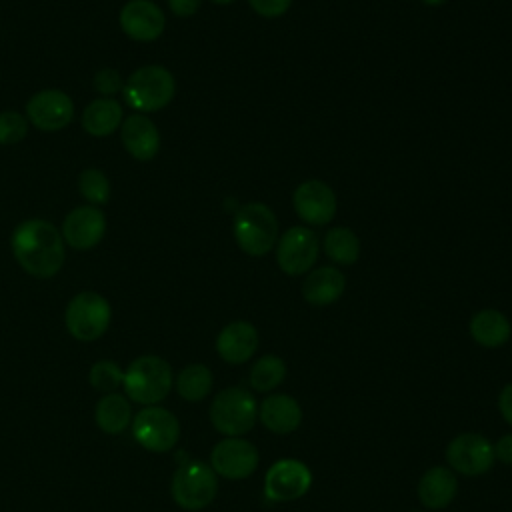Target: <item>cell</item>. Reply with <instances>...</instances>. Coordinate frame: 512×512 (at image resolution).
Masks as SVG:
<instances>
[{
	"label": "cell",
	"mask_w": 512,
	"mask_h": 512,
	"mask_svg": "<svg viewBox=\"0 0 512 512\" xmlns=\"http://www.w3.org/2000/svg\"><path fill=\"white\" fill-rule=\"evenodd\" d=\"M10 246L18 264L36 278L56 276L66 258L62 232L42 218L20 222L12 232Z\"/></svg>",
	"instance_id": "6da1fadb"
},
{
	"label": "cell",
	"mask_w": 512,
	"mask_h": 512,
	"mask_svg": "<svg viewBox=\"0 0 512 512\" xmlns=\"http://www.w3.org/2000/svg\"><path fill=\"white\" fill-rule=\"evenodd\" d=\"M122 94L130 108L142 114L156 112L172 102L176 94V80L172 72L164 66H140L128 76Z\"/></svg>",
	"instance_id": "7a4b0ae2"
},
{
	"label": "cell",
	"mask_w": 512,
	"mask_h": 512,
	"mask_svg": "<svg viewBox=\"0 0 512 512\" xmlns=\"http://www.w3.org/2000/svg\"><path fill=\"white\" fill-rule=\"evenodd\" d=\"M232 232L244 254L264 256L278 242V220L266 204L248 202L234 214Z\"/></svg>",
	"instance_id": "3957f363"
},
{
	"label": "cell",
	"mask_w": 512,
	"mask_h": 512,
	"mask_svg": "<svg viewBox=\"0 0 512 512\" xmlns=\"http://www.w3.org/2000/svg\"><path fill=\"white\" fill-rule=\"evenodd\" d=\"M122 386L130 400L152 406L164 400L172 388V370L160 356H140L124 372Z\"/></svg>",
	"instance_id": "277c9868"
},
{
	"label": "cell",
	"mask_w": 512,
	"mask_h": 512,
	"mask_svg": "<svg viewBox=\"0 0 512 512\" xmlns=\"http://www.w3.org/2000/svg\"><path fill=\"white\" fill-rule=\"evenodd\" d=\"M258 404L252 392L242 386H230L216 394L210 404V422L212 426L228 436H242L256 424Z\"/></svg>",
	"instance_id": "5b68a950"
},
{
	"label": "cell",
	"mask_w": 512,
	"mask_h": 512,
	"mask_svg": "<svg viewBox=\"0 0 512 512\" xmlns=\"http://www.w3.org/2000/svg\"><path fill=\"white\" fill-rule=\"evenodd\" d=\"M218 492V480L212 466L200 460L182 462L170 484V494L174 502L184 510H202L206 508Z\"/></svg>",
	"instance_id": "8992f818"
},
{
	"label": "cell",
	"mask_w": 512,
	"mask_h": 512,
	"mask_svg": "<svg viewBox=\"0 0 512 512\" xmlns=\"http://www.w3.org/2000/svg\"><path fill=\"white\" fill-rule=\"evenodd\" d=\"M112 308L108 300L98 292L76 294L64 312L68 332L80 342L98 340L110 326Z\"/></svg>",
	"instance_id": "52a82bcc"
},
{
	"label": "cell",
	"mask_w": 512,
	"mask_h": 512,
	"mask_svg": "<svg viewBox=\"0 0 512 512\" xmlns=\"http://www.w3.org/2000/svg\"><path fill=\"white\" fill-rule=\"evenodd\" d=\"M132 434L146 450L168 452L180 438V424L170 410L162 406H148L134 416Z\"/></svg>",
	"instance_id": "ba28073f"
},
{
	"label": "cell",
	"mask_w": 512,
	"mask_h": 512,
	"mask_svg": "<svg viewBox=\"0 0 512 512\" xmlns=\"http://www.w3.org/2000/svg\"><path fill=\"white\" fill-rule=\"evenodd\" d=\"M318 250V236L310 228L292 226L276 242V262L284 274L300 276L312 268Z\"/></svg>",
	"instance_id": "9c48e42d"
},
{
	"label": "cell",
	"mask_w": 512,
	"mask_h": 512,
	"mask_svg": "<svg viewBox=\"0 0 512 512\" xmlns=\"http://www.w3.org/2000/svg\"><path fill=\"white\" fill-rule=\"evenodd\" d=\"M312 486L310 468L294 458L276 460L264 478V494L272 502H290L302 498Z\"/></svg>",
	"instance_id": "30bf717a"
},
{
	"label": "cell",
	"mask_w": 512,
	"mask_h": 512,
	"mask_svg": "<svg viewBox=\"0 0 512 512\" xmlns=\"http://www.w3.org/2000/svg\"><path fill=\"white\" fill-rule=\"evenodd\" d=\"M494 446L488 438L476 432H464L450 440L446 462L464 476H480L494 466Z\"/></svg>",
	"instance_id": "8fae6325"
},
{
	"label": "cell",
	"mask_w": 512,
	"mask_h": 512,
	"mask_svg": "<svg viewBox=\"0 0 512 512\" xmlns=\"http://www.w3.org/2000/svg\"><path fill=\"white\" fill-rule=\"evenodd\" d=\"M26 118L38 130L56 132L66 128L74 118L72 98L56 88L36 92L26 104Z\"/></svg>",
	"instance_id": "7c38bea8"
},
{
	"label": "cell",
	"mask_w": 512,
	"mask_h": 512,
	"mask_svg": "<svg viewBox=\"0 0 512 512\" xmlns=\"http://www.w3.org/2000/svg\"><path fill=\"white\" fill-rule=\"evenodd\" d=\"M258 450L252 442L234 436L218 442L210 454V466L228 480L248 478L258 468Z\"/></svg>",
	"instance_id": "4fadbf2b"
},
{
	"label": "cell",
	"mask_w": 512,
	"mask_h": 512,
	"mask_svg": "<svg viewBox=\"0 0 512 512\" xmlns=\"http://www.w3.org/2000/svg\"><path fill=\"white\" fill-rule=\"evenodd\" d=\"M292 204L296 214L312 226L328 224L336 214V194L322 180H306L302 182L292 196Z\"/></svg>",
	"instance_id": "5bb4252c"
},
{
	"label": "cell",
	"mask_w": 512,
	"mask_h": 512,
	"mask_svg": "<svg viewBox=\"0 0 512 512\" xmlns=\"http://www.w3.org/2000/svg\"><path fill=\"white\" fill-rule=\"evenodd\" d=\"M62 238L70 248L90 250L94 248L106 232V218L98 206L86 204L78 206L62 222Z\"/></svg>",
	"instance_id": "9a60e30c"
},
{
	"label": "cell",
	"mask_w": 512,
	"mask_h": 512,
	"mask_svg": "<svg viewBox=\"0 0 512 512\" xmlns=\"http://www.w3.org/2000/svg\"><path fill=\"white\" fill-rule=\"evenodd\" d=\"M122 32L136 42H152L160 38L166 26L164 12L152 0H130L120 10Z\"/></svg>",
	"instance_id": "2e32d148"
},
{
	"label": "cell",
	"mask_w": 512,
	"mask_h": 512,
	"mask_svg": "<svg viewBox=\"0 0 512 512\" xmlns=\"http://www.w3.org/2000/svg\"><path fill=\"white\" fill-rule=\"evenodd\" d=\"M258 348V332L246 320L226 324L216 338V352L228 364H242L254 356Z\"/></svg>",
	"instance_id": "e0dca14e"
},
{
	"label": "cell",
	"mask_w": 512,
	"mask_h": 512,
	"mask_svg": "<svg viewBox=\"0 0 512 512\" xmlns=\"http://www.w3.org/2000/svg\"><path fill=\"white\" fill-rule=\"evenodd\" d=\"M122 144L136 160H152L160 148V132L156 124L144 114H134L122 120Z\"/></svg>",
	"instance_id": "ac0fdd59"
},
{
	"label": "cell",
	"mask_w": 512,
	"mask_h": 512,
	"mask_svg": "<svg viewBox=\"0 0 512 512\" xmlns=\"http://www.w3.org/2000/svg\"><path fill=\"white\" fill-rule=\"evenodd\" d=\"M258 418L270 432L290 434L302 422V408L288 394H272L262 400L258 408Z\"/></svg>",
	"instance_id": "d6986e66"
},
{
	"label": "cell",
	"mask_w": 512,
	"mask_h": 512,
	"mask_svg": "<svg viewBox=\"0 0 512 512\" xmlns=\"http://www.w3.org/2000/svg\"><path fill=\"white\" fill-rule=\"evenodd\" d=\"M346 288L344 274L334 266H320L312 270L302 282V296L312 306L334 304Z\"/></svg>",
	"instance_id": "ffe728a7"
},
{
	"label": "cell",
	"mask_w": 512,
	"mask_h": 512,
	"mask_svg": "<svg viewBox=\"0 0 512 512\" xmlns=\"http://www.w3.org/2000/svg\"><path fill=\"white\" fill-rule=\"evenodd\" d=\"M458 490L456 476L446 466L428 468L418 482V498L426 508L440 510L448 506Z\"/></svg>",
	"instance_id": "44dd1931"
},
{
	"label": "cell",
	"mask_w": 512,
	"mask_h": 512,
	"mask_svg": "<svg viewBox=\"0 0 512 512\" xmlns=\"http://www.w3.org/2000/svg\"><path fill=\"white\" fill-rule=\"evenodd\" d=\"M510 334L512 326L508 318L494 308L480 310L470 320V336L484 348H498L506 344Z\"/></svg>",
	"instance_id": "7402d4cb"
},
{
	"label": "cell",
	"mask_w": 512,
	"mask_h": 512,
	"mask_svg": "<svg viewBox=\"0 0 512 512\" xmlns=\"http://www.w3.org/2000/svg\"><path fill=\"white\" fill-rule=\"evenodd\" d=\"M122 124V106L114 98H96L82 112V126L90 136L104 138Z\"/></svg>",
	"instance_id": "603a6c76"
},
{
	"label": "cell",
	"mask_w": 512,
	"mask_h": 512,
	"mask_svg": "<svg viewBox=\"0 0 512 512\" xmlns=\"http://www.w3.org/2000/svg\"><path fill=\"white\" fill-rule=\"evenodd\" d=\"M132 418L130 404L120 394H106L102 400H98L94 410V420L98 428L106 434H120L128 428Z\"/></svg>",
	"instance_id": "cb8c5ba5"
},
{
	"label": "cell",
	"mask_w": 512,
	"mask_h": 512,
	"mask_svg": "<svg viewBox=\"0 0 512 512\" xmlns=\"http://www.w3.org/2000/svg\"><path fill=\"white\" fill-rule=\"evenodd\" d=\"M324 254L336 264L350 266L360 256V240L346 226L330 228L324 236Z\"/></svg>",
	"instance_id": "d4e9b609"
},
{
	"label": "cell",
	"mask_w": 512,
	"mask_h": 512,
	"mask_svg": "<svg viewBox=\"0 0 512 512\" xmlns=\"http://www.w3.org/2000/svg\"><path fill=\"white\" fill-rule=\"evenodd\" d=\"M212 390V372L204 364H188L176 378V392L188 402L204 400Z\"/></svg>",
	"instance_id": "484cf974"
},
{
	"label": "cell",
	"mask_w": 512,
	"mask_h": 512,
	"mask_svg": "<svg viewBox=\"0 0 512 512\" xmlns=\"http://www.w3.org/2000/svg\"><path fill=\"white\" fill-rule=\"evenodd\" d=\"M286 376V364L276 354H266L256 360L250 370V386L256 392H270L274 390Z\"/></svg>",
	"instance_id": "4316f807"
},
{
	"label": "cell",
	"mask_w": 512,
	"mask_h": 512,
	"mask_svg": "<svg viewBox=\"0 0 512 512\" xmlns=\"http://www.w3.org/2000/svg\"><path fill=\"white\" fill-rule=\"evenodd\" d=\"M78 190L92 206H100L110 198V180L102 170L86 168L78 176Z\"/></svg>",
	"instance_id": "83f0119b"
},
{
	"label": "cell",
	"mask_w": 512,
	"mask_h": 512,
	"mask_svg": "<svg viewBox=\"0 0 512 512\" xmlns=\"http://www.w3.org/2000/svg\"><path fill=\"white\" fill-rule=\"evenodd\" d=\"M88 380H90V384H92L94 390L110 394L112 390H116V388L122 384L124 372H122V368H120L116 362H112V360H100V362H96V364L90 368Z\"/></svg>",
	"instance_id": "f1b7e54d"
},
{
	"label": "cell",
	"mask_w": 512,
	"mask_h": 512,
	"mask_svg": "<svg viewBox=\"0 0 512 512\" xmlns=\"http://www.w3.org/2000/svg\"><path fill=\"white\" fill-rule=\"evenodd\" d=\"M28 134V118L22 116L20 112H0V144L2 146H10L16 144L20 140H24V136Z\"/></svg>",
	"instance_id": "f546056e"
},
{
	"label": "cell",
	"mask_w": 512,
	"mask_h": 512,
	"mask_svg": "<svg viewBox=\"0 0 512 512\" xmlns=\"http://www.w3.org/2000/svg\"><path fill=\"white\" fill-rule=\"evenodd\" d=\"M122 78L118 74V70L114 68H102L96 76H94V90L100 92L104 98L116 94L118 90H122Z\"/></svg>",
	"instance_id": "4dcf8cb0"
},
{
	"label": "cell",
	"mask_w": 512,
	"mask_h": 512,
	"mask_svg": "<svg viewBox=\"0 0 512 512\" xmlns=\"http://www.w3.org/2000/svg\"><path fill=\"white\" fill-rule=\"evenodd\" d=\"M250 8L264 18H278L288 12L292 0H248Z\"/></svg>",
	"instance_id": "1f68e13d"
},
{
	"label": "cell",
	"mask_w": 512,
	"mask_h": 512,
	"mask_svg": "<svg viewBox=\"0 0 512 512\" xmlns=\"http://www.w3.org/2000/svg\"><path fill=\"white\" fill-rule=\"evenodd\" d=\"M200 2L202 0H168V8L172 10V14L180 16V18H188L198 12Z\"/></svg>",
	"instance_id": "d6a6232c"
},
{
	"label": "cell",
	"mask_w": 512,
	"mask_h": 512,
	"mask_svg": "<svg viewBox=\"0 0 512 512\" xmlns=\"http://www.w3.org/2000/svg\"><path fill=\"white\" fill-rule=\"evenodd\" d=\"M498 410H500L502 418L512 426V382L506 384V386L500 390V396H498Z\"/></svg>",
	"instance_id": "836d02e7"
},
{
	"label": "cell",
	"mask_w": 512,
	"mask_h": 512,
	"mask_svg": "<svg viewBox=\"0 0 512 512\" xmlns=\"http://www.w3.org/2000/svg\"><path fill=\"white\" fill-rule=\"evenodd\" d=\"M494 456H496L500 462L512 466V434H506V436H502V438L496 442V446H494Z\"/></svg>",
	"instance_id": "e575fe53"
},
{
	"label": "cell",
	"mask_w": 512,
	"mask_h": 512,
	"mask_svg": "<svg viewBox=\"0 0 512 512\" xmlns=\"http://www.w3.org/2000/svg\"><path fill=\"white\" fill-rule=\"evenodd\" d=\"M420 2H424L426 6H440V4H444L448 0H420Z\"/></svg>",
	"instance_id": "d590c367"
},
{
	"label": "cell",
	"mask_w": 512,
	"mask_h": 512,
	"mask_svg": "<svg viewBox=\"0 0 512 512\" xmlns=\"http://www.w3.org/2000/svg\"><path fill=\"white\" fill-rule=\"evenodd\" d=\"M212 2H216V4H230V2H234V0H212Z\"/></svg>",
	"instance_id": "8d00e7d4"
}]
</instances>
